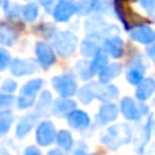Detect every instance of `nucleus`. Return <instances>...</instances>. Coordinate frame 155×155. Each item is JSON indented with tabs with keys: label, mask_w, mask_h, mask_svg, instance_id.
Wrapping results in <instances>:
<instances>
[{
	"label": "nucleus",
	"mask_w": 155,
	"mask_h": 155,
	"mask_svg": "<svg viewBox=\"0 0 155 155\" xmlns=\"http://www.w3.org/2000/svg\"><path fill=\"white\" fill-rule=\"evenodd\" d=\"M118 112H117V106L114 104H105L101 106L98 114H97V123L99 124H107L110 121L116 120Z\"/></svg>",
	"instance_id": "15"
},
{
	"label": "nucleus",
	"mask_w": 155,
	"mask_h": 155,
	"mask_svg": "<svg viewBox=\"0 0 155 155\" xmlns=\"http://www.w3.org/2000/svg\"><path fill=\"white\" fill-rule=\"evenodd\" d=\"M75 70H76V74L79 75V78L83 80L90 79V78L95 74V70H94V67H93V63H88V61H79L76 64Z\"/></svg>",
	"instance_id": "20"
},
{
	"label": "nucleus",
	"mask_w": 155,
	"mask_h": 155,
	"mask_svg": "<svg viewBox=\"0 0 155 155\" xmlns=\"http://www.w3.org/2000/svg\"><path fill=\"white\" fill-rule=\"evenodd\" d=\"M121 72V67L118 64H109L104 68V70L99 71V82L102 83H109L112 79L117 78Z\"/></svg>",
	"instance_id": "19"
},
{
	"label": "nucleus",
	"mask_w": 155,
	"mask_h": 155,
	"mask_svg": "<svg viewBox=\"0 0 155 155\" xmlns=\"http://www.w3.org/2000/svg\"><path fill=\"white\" fill-rule=\"evenodd\" d=\"M131 129L127 125H114L107 129V132L102 136V143L110 148H117L118 146H123L129 143L131 140Z\"/></svg>",
	"instance_id": "1"
},
{
	"label": "nucleus",
	"mask_w": 155,
	"mask_h": 155,
	"mask_svg": "<svg viewBox=\"0 0 155 155\" xmlns=\"http://www.w3.org/2000/svg\"><path fill=\"white\" fill-rule=\"evenodd\" d=\"M109 5H110V0H95V3H94V11H97V12H105V11H107Z\"/></svg>",
	"instance_id": "29"
},
{
	"label": "nucleus",
	"mask_w": 155,
	"mask_h": 155,
	"mask_svg": "<svg viewBox=\"0 0 155 155\" xmlns=\"http://www.w3.org/2000/svg\"><path fill=\"white\" fill-rule=\"evenodd\" d=\"M8 61H11L10 56H8V53L5 52V49H2V70H5Z\"/></svg>",
	"instance_id": "33"
},
{
	"label": "nucleus",
	"mask_w": 155,
	"mask_h": 155,
	"mask_svg": "<svg viewBox=\"0 0 155 155\" xmlns=\"http://www.w3.org/2000/svg\"><path fill=\"white\" fill-rule=\"evenodd\" d=\"M0 35H2L0 38H2L3 45H10L16 40V31L11 26H7V25H2Z\"/></svg>",
	"instance_id": "21"
},
{
	"label": "nucleus",
	"mask_w": 155,
	"mask_h": 155,
	"mask_svg": "<svg viewBox=\"0 0 155 155\" xmlns=\"http://www.w3.org/2000/svg\"><path fill=\"white\" fill-rule=\"evenodd\" d=\"M2 90L3 93H14L16 90V82L15 80H11V79H7L2 86Z\"/></svg>",
	"instance_id": "31"
},
{
	"label": "nucleus",
	"mask_w": 155,
	"mask_h": 155,
	"mask_svg": "<svg viewBox=\"0 0 155 155\" xmlns=\"http://www.w3.org/2000/svg\"><path fill=\"white\" fill-rule=\"evenodd\" d=\"M35 120H37V114H26L21 118L18 127H16V137L22 139L30 132V129L34 127Z\"/></svg>",
	"instance_id": "16"
},
{
	"label": "nucleus",
	"mask_w": 155,
	"mask_h": 155,
	"mask_svg": "<svg viewBox=\"0 0 155 155\" xmlns=\"http://www.w3.org/2000/svg\"><path fill=\"white\" fill-rule=\"evenodd\" d=\"M104 49L109 56H112L113 59H120L123 56L124 51V42L120 37H109L105 40L104 42Z\"/></svg>",
	"instance_id": "12"
},
{
	"label": "nucleus",
	"mask_w": 155,
	"mask_h": 155,
	"mask_svg": "<svg viewBox=\"0 0 155 155\" xmlns=\"http://www.w3.org/2000/svg\"><path fill=\"white\" fill-rule=\"evenodd\" d=\"M144 75V64H143L142 59L136 57L128 65V71H127V80L131 84H139L143 80Z\"/></svg>",
	"instance_id": "8"
},
{
	"label": "nucleus",
	"mask_w": 155,
	"mask_h": 155,
	"mask_svg": "<svg viewBox=\"0 0 155 155\" xmlns=\"http://www.w3.org/2000/svg\"><path fill=\"white\" fill-rule=\"evenodd\" d=\"M98 52H101V49H99L98 44L97 42H93V40L91 38H88V40H86L84 42H83L82 45V54L86 57H94Z\"/></svg>",
	"instance_id": "22"
},
{
	"label": "nucleus",
	"mask_w": 155,
	"mask_h": 155,
	"mask_svg": "<svg viewBox=\"0 0 155 155\" xmlns=\"http://www.w3.org/2000/svg\"><path fill=\"white\" fill-rule=\"evenodd\" d=\"M148 54H150V57H151V59H153L154 60V61H155V44H153V45H151L150 46V48H148Z\"/></svg>",
	"instance_id": "35"
},
{
	"label": "nucleus",
	"mask_w": 155,
	"mask_h": 155,
	"mask_svg": "<svg viewBox=\"0 0 155 155\" xmlns=\"http://www.w3.org/2000/svg\"><path fill=\"white\" fill-rule=\"evenodd\" d=\"M37 15H38V8L34 3H29V4H26L22 8V16H23L27 22L35 21Z\"/></svg>",
	"instance_id": "24"
},
{
	"label": "nucleus",
	"mask_w": 155,
	"mask_h": 155,
	"mask_svg": "<svg viewBox=\"0 0 155 155\" xmlns=\"http://www.w3.org/2000/svg\"><path fill=\"white\" fill-rule=\"evenodd\" d=\"M76 104L71 99H65L64 98H60L56 99L53 104V114H56L57 117H65V116H70L71 113L75 110Z\"/></svg>",
	"instance_id": "14"
},
{
	"label": "nucleus",
	"mask_w": 155,
	"mask_h": 155,
	"mask_svg": "<svg viewBox=\"0 0 155 155\" xmlns=\"http://www.w3.org/2000/svg\"><path fill=\"white\" fill-rule=\"evenodd\" d=\"M154 91H155V82L150 78H147V79L142 80L139 83V87L136 90V97L139 98V101H146V99H148L153 95Z\"/></svg>",
	"instance_id": "18"
},
{
	"label": "nucleus",
	"mask_w": 155,
	"mask_h": 155,
	"mask_svg": "<svg viewBox=\"0 0 155 155\" xmlns=\"http://www.w3.org/2000/svg\"><path fill=\"white\" fill-rule=\"evenodd\" d=\"M35 53H37L38 61H40V64L42 65L44 68H49L54 63V52H53V49L49 45H46V44H44V42L37 44Z\"/></svg>",
	"instance_id": "11"
},
{
	"label": "nucleus",
	"mask_w": 155,
	"mask_h": 155,
	"mask_svg": "<svg viewBox=\"0 0 155 155\" xmlns=\"http://www.w3.org/2000/svg\"><path fill=\"white\" fill-rule=\"evenodd\" d=\"M52 84L56 88V91L60 94L61 97H71L76 93V82L75 78L70 74L67 75H61V76H56L52 80Z\"/></svg>",
	"instance_id": "5"
},
{
	"label": "nucleus",
	"mask_w": 155,
	"mask_h": 155,
	"mask_svg": "<svg viewBox=\"0 0 155 155\" xmlns=\"http://www.w3.org/2000/svg\"><path fill=\"white\" fill-rule=\"evenodd\" d=\"M34 71H35V63L33 61V60L15 59L12 63H11V72L16 76L33 74Z\"/></svg>",
	"instance_id": "13"
},
{
	"label": "nucleus",
	"mask_w": 155,
	"mask_h": 155,
	"mask_svg": "<svg viewBox=\"0 0 155 155\" xmlns=\"http://www.w3.org/2000/svg\"><path fill=\"white\" fill-rule=\"evenodd\" d=\"M93 98H95L93 83H91V84H88V86H84V87L79 91V99L83 102V104H90Z\"/></svg>",
	"instance_id": "26"
},
{
	"label": "nucleus",
	"mask_w": 155,
	"mask_h": 155,
	"mask_svg": "<svg viewBox=\"0 0 155 155\" xmlns=\"http://www.w3.org/2000/svg\"><path fill=\"white\" fill-rule=\"evenodd\" d=\"M94 3H95V0H79L76 3V12H79L80 15H87L91 10H94Z\"/></svg>",
	"instance_id": "28"
},
{
	"label": "nucleus",
	"mask_w": 155,
	"mask_h": 155,
	"mask_svg": "<svg viewBox=\"0 0 155 155\" xmlns=\"http://www.w3.org/2000/svg\"><path fill=\"white\" fill-rule=\"evenodd\" d=\"M120 107L124 117L128 118V120H140L143 116L148 113V107L144 104V101L135 102V99L129 98V97H127L121 101Z\"/></svg>",
	"instance_id": "2"
},
{
	"label": "nucleus",
	"mask_w": 155,
	"mask_h": 155,
	"mask_svg": "<svg viewBox=\"0 0 155 155\" xmlns=\"http://www.w3.org/2000/svg\"><path fill=\"white\" fill-rule=\"evenodd\" d=\"M25 154H40V150H37L34 147H29V148H26Z\"/></svg>",
	"instance_id": "36"
},
{
	"label": "nucleus",
	"mask_w": 155,
	"mask_h": 155,
	"mask_svg": "<svg viewBox=\"0 0 155 155\" xmlns=\"http://www.w3.org/2000/svg\"><path fill=\"white\" fill-rule=\"evenodd\" d=\"M41 87H42V80L41 79H34L27 82L23 86V88H22L21 97H19V101H18V106L21 109H26V107L31 106L34 104L35 94L38 93V90H41Z\"/></svg>",
	"instance_id": "4"
},
{
	"label": "nucleus",
	"mask_w": 155,
	"mask_h": 155,
	"mask_svg": "<svg viewBox=\"0 0 155 155\" xmlns=\"http://www.w3.org/2000/svg\"><path fill=\"white\" fill-rule=\"evenodd\" d=\"M56 142H57V146L63 147L64 150H71L74 146V140H72V136L68 131H61L59 135L56 136Z\"/></svg>",
	"instance_id": "23"
},
{
	"label": "nucleus",
	"mask_w": 155,
	"mask_h": 155,
	"mask_svg": "<svg viewBox=\"0 0 155 155\" xmlns=\"http://www.w3.org/2000/svg\"><path fill=\"white\" fill-rule=\"evenodd\" d=\"M52 98H51V93H48V91H44V94L41 95L40 98V102H38V106H44V109H45L46 106H48L49 104H51Z\"/></svg>",
	"instance_id": "32"
},
{
	"label": "nucleus",
	"mask_w": 155,
	"mask_h": 155,
	"mask_svg": "<svg viewBox=\"0 0 155 155\" xmlns=\"http://www.w3.org/2000/svg\"><path fill=\"white\" fill-rule=\"evenodd\" d=\"M131 37L142 44H153L155 41V31L147 25H137L131 30Z\"/></svg>",
	"instance_id": "9"
},
{
	"label": "nucleus",
	"mask_w": 155,
	"mask_h": 155,
	"mask_svg": "<svg viewBox=\"0 0 155 155\" xmlns=\"http://www.w3.org/2000/svg\"><path fill=\"white\" fill-rule=\"evenodd\" d=\"M12 118V113L10 110H3L2 112V114H0V131H2V135H4L10 129Z\"/></svg>",
	"instance_id": "25"
},
{
	"label": "nucleus",
	"mask_w": 155,
	"mask_h": 155,
	"mask_svg": "<svg viewBox=\"0 0 155 155\" xmlns=\"http://www.w3.org/2000/svg\"><path fill=\"white\" fill-rule=\"evenodd\" d=\"M76 44L78 40L74 34L71 33H64V31H60L57 35L53 37V45L56 48V51L59 52L60 56L65 57V56H70L76 48Z\"/></svg>",
	"instance_id": "3"
},
{
	"label": "nucleus",
	"mask_w": 155,
	"mask_h": 155,
	"mask_svg": "<svg viewBox=\"0 0 155 155\" xmlns=\"http://www.w3.org/2000/svg\"><path fill=\"white\" fill-rule=\"evenodd\" d=\"M105 83L99 82L98 83H93V87H94V94H95V98H98L99 101L102 102H109L112 101L113 98H116L118 94L117 88L112 84H106L104 86Z\"/></svg>",
	"instance_id": "10"
},
{
	"label": "nucleus",
	"mask_w": 155,
	"mask_h": 155,
	"mask_svg": "<svg viewBox=\"0 0 155 155\" xmlns=\"http://www.w3.org/2000/svg\"><path fill=\"white\" fill-rule=\"evenodd\" d=\"M40 3L42 5H45L46 10H51V7L54 4V0H40Z\"/></svg>",
	"instance_id": "34"
},
{
	"label": "nucleus",
	"mask_w": 155,
	"mask_h": 155,
	"mask_svg": "<svg viewBox=\"0 0 155 155\" xmlns=\"http://www.w3.org/2000/svg\"><path fill=\"white\" fill-rule=\"evenodd\" d=\"M139 2L150 15H155V0H139Z\"/></svg>",
	"instance_id": "30"
},
{
	"label": "nucleus",
	"mask_w": 155,
	"mask_h": 155,
	"mask_svg": "<svg viewBox=\"0 0 155 155\" xmlns=\"http://www.w3.org/2000/svg\"><path fill=\"white\" fill-rule=\"evenodd\" d=\"M68 123L72 128L75 129H83L86 127H88L90 124V118L82 110H74L70 116H68Z\"/></svg>",
	"instance_id": "17"
},
{
	"label": "nucleus",
	"mask_w": 155,
	"mask_h": 155,
	"mask_svg": "<svg viewBox=\"0 0 155 155\" xmlns=\"http://www.w3.org/2000/svg\"><path fill=\"white\" fill-rule=\"evenodd\" d=\"M107 65V53H102V52H98V53L94 56V61H93V67L95 70V72H99L101 70H104Z\"/></svg>",
	"instance_id": "27"
},
{
	"label": "nucleus",
	"mask_w": 155,
	"mask_h": 155,
	"mask_svg": "<svg viewBox=\"0 0 155 155\" xmlns=\"http://www.w3.org/2000/svg\"><path fill=\"white\" fill-rule=\"evenodd\" d=\"M56 137V129L51 121H42L37 128V142L41 146H49Z\"/></svg>",
	"instance_id": "7"
},
{
	"label": "nucleus",
	"mask_w": 155,
	"mask_h": 155,
	"mask_svg": "<svg viewBox=\"0 0 155 155\" xmlns=\"http://www.w3.org/2000/svg\"><path fill=\"white\" fill-rule=\"evenodd\" d=\"M78 11L74 0H60L53 10V16L57 22H67Z\"/></svg>",
	"instance_id": "6"
}]
</instances>
